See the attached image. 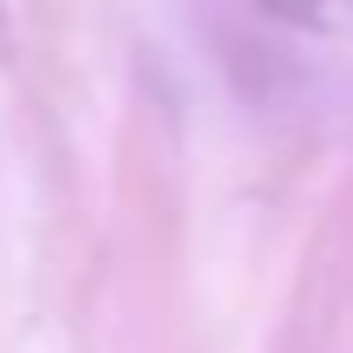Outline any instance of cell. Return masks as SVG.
I'll return each instance as SVG.
<instances>
[{"label": "cell", "instance_id": "1", "mask_svg": "<svg viewBox=\"0 0 353 353\" xmlns=\"http://www.w3.org/2000/svg\"><path fill=\"white\" fill-rule=\"evenodd\" d=\"M347 26H353V20H347Z\"/></svg>", "mask_w": 353, "mask_h": 353}]
</instances>
